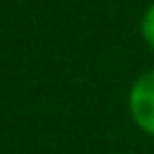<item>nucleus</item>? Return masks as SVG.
Instances as JSON below:
<instances>
[{"instance_id":"f257e3e1","label":"nucleus","mask_w":154,"mask_h":154,"mask_svg":"<svg viewBox=\"0 0 154 154\" xmlns=\"http://www.w3.org/2000/svg\"><path fill=\"white\" fill-rule=\"evenodd\" d=\"M128 116L139 131L154 139V69L134 80L128 90Z\"/></svg>"},{"instance_id":"f03ea898","label":"nucleus","mask_w":154,"mask_h":154,"mask_svg":"<svg viewBox=\"0 0 154 154\" xmlns=\"http://www.w3.org/2000/svg\"><path fill=\"white\" fill-rule=\"evenodd\" d=\"M139 31H141L144 44L154 51V3L146 5V11H144V16H141V23H139Z\"/></svg>"}]
</instances>
